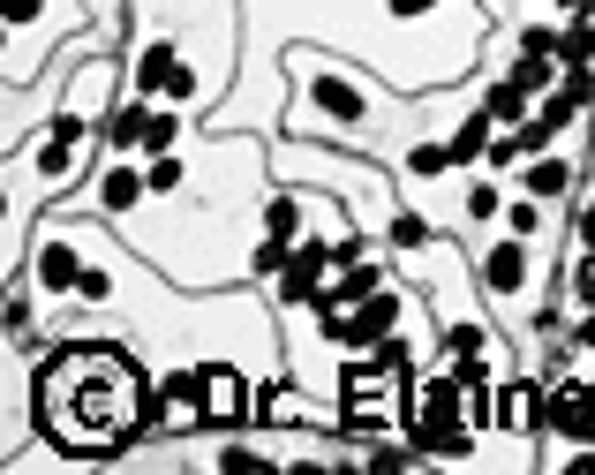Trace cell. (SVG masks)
Here are the masks:
<instances>
[{"instance_id": "cell-1", "label": "cell", "mask_w": 595, "mask_h": 475, "mask_svg": "<svg viewBox=\"0 0 595 475\" xmlns=\"http://www.w3.org/2000/svg\"><path fill=\"white\" fill-rule=\"evenodd\" d=\"M31 408H39V431L61 445V453H114L144 431V408H151V386L144 370L128 362L121 347L106 340H68L39 362V386H31Z\"/></svg>"}, {"instance_id": "cell-2", "label": "cell", "mask_w": 595, "mask_h": 475, "mask_svg": "<svg viewBox=\"0 0 595 475\" xmlns=\"http://www.w3.org/2000/svg\"><path fill=\"white\" fill-rule=\"evenodd\" d=\"M128 91H136V98H167V106H189V98H196V68L181 61V45H173V39H144Z\"/></svg>"}, {"instance_id": "cell-3", "label": "cell", "mask_w": 595, "mask_h": 475, "mask_svg": "<svg viewBox=\"0 0 595 475\" xmlns=\"http://www.w3.org/2000/svg\"><path fill=\"white\" fill-rule=\"evenodd\" d=\"M196 370H204V423H219V431L256 423V400L242 386V370H226V362H196Z\"/></svg>"}, {"instance_id": "cell-4", "label": "cell", "mask_w": 595, "mask_h": 475, "mask_svg": "<svg viewBox=\"0 0 595 475\" xmlns=\"http://www.w3.org/2000/svg\"><path fill=\"white\" fill-rule=\"evenodd\" d=\"M400 309H407V295H392V287H378L370 303H354V309H347V332H340V347H347V355H370L378 340H392Z\"/></svg>"}, {"instance_id": "cell-5", "label": "cell", "mask_w": 595, "mask_h": 475, "mask_svg": "<svg viewBox=\"0 0 595 475\" xmlns=\"http://www.w3.org/2000/svg\"><path fill=\"white\" fill-rule=\"evenodd\" d=\"M482 287H490V295H498V303H520V295H528V234H498V242H490V257H482Z\"/></svg>"}, {"instance_id": "cell-6", "label": "cell", "mask_w": 595, "mask_h": 475, "mask_svg": "<svg viewBox=\"0 0 595 475\" xmlns=\"http://www.w3.org/2000/svg\"><path fill=\"white\" fill-rule=\"evenodd\" d=\"M498 423H506L512 437L551 431V386H535V378H512V386L498 392Z\"/></svg>"}, {"instance_id": "cell-7", "label": "cell", "mask_w": 595, "mask_h": 475, "mask_svg": "<svg viewBox=\"0 0 595 475\" xmlns=\"http://www.w3.org/2000/svg\"><path fill=\"white\" fill-rule=\"evenodd\" d=\"M144 197H151V173L128 167V151H121V159H114L106 173H98V212H106V219H128L136 204H144Z\"/></svg>"}, {"instance_id": "cell-8", "label": "cell", "mask_w": 595, "mask_h": 475, "mask_svg": "<svg viewBox=\"0 0 595 475\" xmlns=\"http://www.w3.org/2000/svg\"><path fill=\"white\" fill-rule=\"evenodd\" d=\"M31 272H39L45 295H76V287H84V257H76V242H68V234H45Z\"/></svg>"}, {"instance_id": "cell-9", "label": "cell", "mask_w": 595, "mask_h": 475, "mask_svg": "<svg viewBox=\"0 0 595 475\" xmlns=\"http://www.w3.org/2000/svg\"><path fill=\"white\" fill-rule=\"evenodd\" d=\"M309 98H317V114H332V122H370V98L347 84L340 68H317V76H309Z\"/></svg>"}, {"instance_id": "cell-10", "label": "cell", "mask_w": 595, "mask_h": 475, "mask_svg": "<svg viewBox=\"0 0 595 475\" xmlns=\"http://www.w3.org/2000/svg\"><path fill=\"white\" fill-rule=\"evenodd\" d=\"M490 136H498V122H490V106H475L468 122H460V129L445 136V144H453V173L482 167V159H490Z\"/></svg>"}, {"instance_id": "cell-11", "label": "cell", "mask_w": 595, "mask_h": 475, "mask_svg": "<svg viewBox=\"0 0 595 475\" xmlns=\"http://www.w3.org/2000/svg\"><path fill=\"white\" fill-rule=\"evenodd\" d=\"M151 106H159V98H128V106H114V122L98 129V144H106L114 159H121V151H144V122H151Z\"/></svg>"}, {"instance_id": "cell-12", "label": "cell", "mask_w": 595, "mask_h": 475, "mask_svg": "<svg viewBox=\"0 0 595 475\" xmlns=\"http://www.w3.org/2000/svg\"><path fill=\"white\" fill-rule=\"evenodd\" d=\"M482 106H490V122H498V129H520V122H528V106H535V91L520 84V76H506V84L482 91Z\"/></svg>"}, {"instance_id": "cell-13", "label": "cell", "mask_w": 595, "mask_h": 475, "mask_svg": "<svg viewBox=\"0 0 595 475\" xmlns=\"http://www.w3.org/2000/svg\"><path fill=\"white\" fill-rule=\"evenodd\" d=\"M565 189H573V159H557V151H535V159H528V197L557 204Z\"/></svg>"}, {"instance_id": "cell-14", "label": "cell", "mask_w": 595, "mask_h": 475, "mask_svg": "<svg viewBox=\"0 0 595 475\" xmlns=\"http://www.w3.org/2000/svg\"><path fill=\"white\" fill-rule=\"evenodd\" d=\"M557 61H565V68H595V15H573V23L557 31Z\"/></svg>"}, {"instance_id": "cell-15", "label": "cell", "mask_w": 595, "mask_h": 475, "mask_svg": "<svg viewBox=\"0 0 595 475\" xmlns=\"http://www.w3.org/2000/svg\"><path fill=\"white\" fill-rule=\"evenodd\" d=\"M173 144H181V114H173V106H151V122H144V159H159Z\"/></svg>"}, {"instance_id": "cell-16", "label": "cell", "mask_w": 595, "mask_h": 475, "mask_svg": "<svg viewBox=\"0 0 595 475\" xmlns=\"http://www.w3.org/2000/svg\"><path fill=\"white\" fill-rule=\"evenodd\" d=\"M392 242H400V250H429V242H437V226H429L423 212H407V204H400V212H392Z\"/></svg>"}, {"instance_id": "cell-17", "label": "cell", "mask_w": 595, "mask_h": 475, "mask_svg": "<svg viewBox=\"0 0 595 475\" xmlns=\"http://www.w3.org/2000/svg\"><path fill=\"white\" fill-rule=\"evenodd\" d=\"M407 173H415V181H437V173H453V144H415V151H407Z\"/></svg>"}, {"instance_id": "cell-18", "label": "cell", "mask_w": 595, "mask_h": 475, "mask_svg": "<svg viewBox=\"0 0 595 475\" xmlns=\"http://www.w3.org/2000/svg\"><path fill=\"white\" fill-rule=\"evenodd\" d=\"M144 173H151V197H173V189L189 181V167H181L173 151H159V159H144Z\"/></svg>"}, {"instance_id": "cell-19", "label": "cell", "mask_w": 595, "mask_h": 475, "mask_svg": "<svg viewBox=\"0 0 595 475\" xmlns=\"http://www.w3.org/2000/svg\"><path fill=\"white\" fill-rule=\"evenodd\" d=\"M506 226L535 242V234H543V197H520V204H506Z\"/></svg>"}, {"instance_id": "cell-20", "label": "cell", "mask_w": 595, "mask_h": 475, "mask_svg": "<svg viewBox=\"0 0 595 475\" xmlns=\"http://www.w3.org/2000/svg\"><path fill=\"white\" fill-rule=\"evenodd\" d=\"M573 309H595V250H581L573 264Z\"/></svg>"}, {"instance_id": "cell-21", "label": "cell", "mask_w": 595, "mask_h": 475, "mask_svg": "<svg viewBox=\"0 0 595 475\" xmlns=\"http://www.w3.org/2000/svg\"><path fill=\"white\" fill-rule=\"evenodd\" d=\"M506 204H498V181H468V219H498Z\"/></svg>"}, {"instance_id": "cell-22", "label": "cell", "mask_w": 595, "mask_h": 475, "mask_svg": "<svg viewBox=\"0 0 595 475\" xmlns=\"http://www.w3.org/2000/svg\"><path fill=\"white\" fill-rule=\"evenodd\" d=\"M520 53H557V31H520Z\"/></svg>"}, {"instance_id": "cell-23", "label": "cell", "mask_w": 595, "mask_h": 475, "mask_svg": "<svg viewBox=\"0 0 595 475\" xmlns=\"http://www.w3.org/2000/svg\"><path fill=\"white\" fill-rule=\"evenodd\" d=\"M573 242H581V250H595V204H581V219H573Z\"/></svg>"}, {"instance_id": "cell-24", "label": "cell", "mask_w": 595, "mask_h": 475, "mask_svg": "<svg viewBox=\"0 0 595 475\" xmlns=\"http://www.w3.org/2000/svg\"><path fill=\"white\" fill-rule=\"evenodd\" d=\"M429 8H445V0H392V15H429Z\"/></svg>"}, {"instance_id": "cell-25", "label": "cell", "mask_w": 595, "mask_h": 475, "mask_svg": "<svg viewBox=\"0 0 595 475\" xmlns=\"http://www.w3.org/2000/svg\"><path fill=\"white\" fill-rule=\"evenodd\" d=\"M557 8H565V15H595V0H557Z\"/></svg>"}]
</instances>
